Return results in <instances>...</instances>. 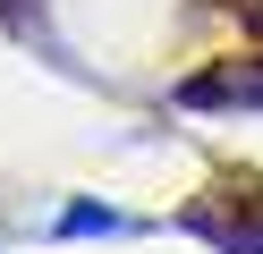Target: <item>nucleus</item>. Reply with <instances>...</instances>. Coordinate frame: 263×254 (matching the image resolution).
I'll return each mask as SVG.
<instances>
[{"instance_id":"1","label":"nucleus","mask_w":263,"mask_h":254,"mask_svg":"<svg viewBox=\"0 0 263 254\" xmlns=\"http://www.w3.org/2000/svg\"><path fill=\"white\" fill-rule=\"evenodd\" d=\"M178 102L187 110H263V60H229V68H204V76L178 85Z\"/></svg>"},{"instance_id":"2","label":"nucleus","mask_w":263,"mask_h":254,"mask_svg":"<svg viewBox=\"0 0 263 254\" xmlns=\"http://www.w3.org/2000/svg\"><path fill=\"white\" fill-rule=\"evenodd\" d=\"M127 229H136V220L102 212V203H68V212H60V237H127Z\"/></svg>"}]
</instances>
